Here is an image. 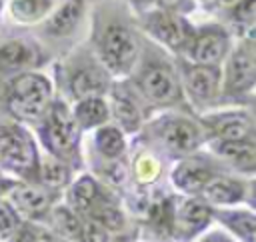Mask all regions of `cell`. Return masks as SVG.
<instances>
[{
    "label": "cell",
    "mask_w": 256,
    "mask_h": 242,
    "mask_svg": "<svg viewBox=\"0 0 256 242\" xmlns=\"http://www.w3.org/2000/svg\"><path fill=\"white\" fill-rule=\"evenodd\" d=\"M86 44L112 80H124L138 60L142 34L122 0H98L90 10Z\"/></svg>",
    "instance_id": "6da1fadb"
},
{
    "label": "cell",
    "mask_w": 256,
    "mask_h": 242,
    "mask_svg": "<svg viewBox=\"0 0 256 242\" xmlns=\"http://www.w3.org/2000/svg\"><path fill=\"white\" fill-rule=\"evenodd\" d=\"M124 80L140 96L150 114L162 110H178L192 114L180 86L174 56L162 50L146 36H142L138 60L128 78Z\"/></svg>",
    "instance_id": "7a4b0ae2"
},
{
    "label": "cell",
    "mask_w": 256,
    "mask_h": 242,
    "mask_svg": "<svg viewBox=\"0 0 256 242\" xmlns=\"http://www.w3.org/2000/svg\"><path fill=\"white\" fill-rule=\"evenodd\" d=\"M132 140L156 152L166 164H174L206 146V134L198 116L178 110L150 114Z\"/></svg>",
    "instance_id": "3957f363"
},
{
    "label": "cell",
    "mask_w": 256,
    "mask_h": 242,
    "mask_svg": "<svg viewBox=\"0 0 256 242\" xmlns=\"http://www.w3.org/2000/svg\"><path fill=\"white\" fill-rule=\"evenodd\" d=\"M52 84L58 98L72 104L88 96H106L112 76L98 62L86 42L72 44L52 60Z\"/></svg>",
    "instance_id": "277c9868"
},
{
    "label": "cell",
    "mask_w": 256,
    "mask_h": 242,
    "mask_svg": "<svg viewBox=\"0 0 256 242\" xmlns=\"http://www.w3.org/2000/svg\"><path fill=\"white\" fill-rule=\"evenodd\" d=\"M32 132L42 154L64 162L74 172L84 170V134L72 120L70 106L62 98L54 96L44 116L32 126Z\"/></svg>",
    "instance_id": "5b68a950"
},
{
    "label": "cell",
    "mask_w": 256,
    "mask_h": 242,
    "mask_svg": "<svg viewBox=\"0 0 256 242\" xmlns=\"http://www.w3.org/2000/svg\"><path fill=\"white\" fill-rule=\"evenodd\" d=\"M54 84L44 70L22 72L0 82V116L32 128L54 100Z\"/></svg>",
    "instance_id": "8992f818"
},
{
    "label": "cell",
    "mask_w": 256,
    "mask_h": 242,
    "mask_svg": "<svg viewBox=\"0 0 256 242\" xmlns=\"http://www.w3.org/2000/svg\"><path fill=\"white\" fill-rule=\"evenodd\" d=\"M222 84L218 108H254L256 100V36L234 40L220 66Z\"/></svg>",
    "instance_id": "52a82bcc"
},
{
    "label": "cell",
    "mask_w": 256,
    "mask_h": 242,
    "mask_svg": "<svg viewBox=\"0 0 256 242\" xmlns=\"http://www.w3.org/2000/svg\"><path fill=\"white\" fill-rule=\"evenodd\" d=\"M40 148L32 128L0 116V170L18 182H36Z\"/></svg>",
    "instance_id": "ba28073f"
},
{
    "label": "cell",
    "mask_w": 256,
    "mask_h": 242,
    "mask_svg": "<svg viewBox=\"0 0 256 242\" xmlns=\"http://www.w3.org/2000/svg\"><path fill=\"white\" fill-rule=\"evenodd\" d=\"M174 62H176L184 98H186L192 114L200 116L204 112L218 108L220 84H222L220 66L198 64V62H190L180 56H174Z\"/></svg>",
    "instance_id": "9c48e42d"
},
{
    "label": "cell",
    "mask_w": 256,
    "mask_h": 242,
    "mask_svg": "<svg viewBox=\"0 0 256 242\" xmlns=\"http://www.w3.org/2000/svg\"><path fill=\"white\" fill-rule=\"evenodd\" d=\"M134 22L142 36L158 44L168 54L180 56V58L184 56L194 32V24L190 22L188 16L166 12L160 8H150L134 16Z\"/></svg>",
    "instance_id": "30bf717a"
},
{
    "label": "cell",
    "mask_w": 256,
    "mask_h": 242,
    "mask_svg": "<svg viewBox=\"0 0 256 242\" xmlns=\"http://www.w3.org/2000/svg\"><path fill=\"white\" fill-rule=\"evenodd\" d=\"M54 52L36 36H8L0 40V82L32 70H44L52 64Z\"/></svg>",
    "instance_id": "8fae6325"
},
{
    "label": "cell",
    "mask_w": 256,
    "mask_h": 242,
    "mask_svg": "<svg viewBox=\"0 0 256 242\" xmlns=\"http://www.w3.org/2000/svg\"><path fill=\"white\" fill-rule=\"evenodd\" d=\"M230 172L206 146L172 164L168 178L172 188L182 196H200L204 186L218 174Z\"/></svg>",
    "instance_id": "7c38bea8"
},
{
    "label": "cell",
    "mask_w": 256,
    "mask_h": 242,
    "mask_svg": "<svg viewBox=\"0 0 256 242\" xmlns=\"http://www.w3.org/2000/svg\"><path fill=\"white\" fill-rule=\"evenodd\" d=\"M206 134V144L212 140H256V118L252 108H214L198 116Z\"/></svg>",
    "instance_id": "4fadbf2b"
},
{
    "label": "cell",
    "mask_w": 256,
    "mask_h": 242,
    "mask_svg": "<svg viewBox=\"0 0 256 242\" xmlns=\"http://www.w3.org/2000/svg\"><path fill=\"white\" fill-rule=\"evenodd\" d=\"M88 14V0H54L48 16L36 26V38L48 48L72 40ZM52 50V48H50Z\"/></svg>",
    "instance_id": "5bb4252c"
},
{
    "label": "cell",
    "mask_w": 256,
    "mask_h": 242,
    "mask_svg": "<svg viewBox=\"0 0 256 242\" xmlns=\"http://www.w3.org/2000/svg\"><path fill=\"white\" fill-rule=\"evenodd\" d=\"M232 44H234V38L222 22L212 20V22L194 24L192 38L182 58L190 62H198V64L222 66Z\"/></svg>",
    "instance_id": "9a60e30c"
},
{
    "label": "cell",
    "mask_w": 256,
    "mask_h": 242,
    "mask_svg": "<svg viewBox=\"0 0 256 242\" xmlns=\"http://www.w3.org/2000/svg\"><path fill=\"white\" fill-rule=\"evenodd\" d=\"M106 102L110 108V122L118 126L128 138L136 136L150 116V110L126 80H112Z\"/></svg>",
    "instance_id": "2e32d148"
},
{
    "label": "cell",
    "mask_w": 256,
    "mask_h": 242,
    "mask_svg": "<svg viewBox=\"0 0 256 242\" xmlns=\"http://www.w3.org/2000/svg\"><path fill=\"white\" fill-rule=\"evenodd\" d=\"M212 206L198 196H174L172 206V240L194 242L212 224Z\"/></svg>",
    "instance_id": "e0dca14e"
},
{
    "label": "cell",
    "mask_w": 256,
    "mask_h": 242,
    "mask_svg": "<svg viewBox=\"0 0 256 242\" xmlns=\"http://www.w3.org/2000/svg\"><path fill=\"white\" fill-rule=\"evenodd\" d=\"M6 198L22 216V220L44 224L50 210L62 200V192L44 188L38 182H16L8 190Z\"/></svg>",
    "instance_id": "ac0fdd59"
},
{
    "label": "cell",
    "mask_w": 256,
    "mask_h": 242,
    "mask_svg": "<svg viewBox=\"0 0 256 242\" xmlns=\"http://www.w3.org/2000/svg\"><path fill=\"white\" fill-rule=\"evenodd\" d=\"M198 198H202L212 208H226V206H240V204H248L252 208L254 178H244L232 172H222L204 186Z\"/></svg>",
    "instance_id": "d6986e66"
},
{
    "label": "cell",
    "mask_w": 256,
    "mask_h": 242,
    "mask_svg": "<svg viewBox=\"0 0 256 242\" xmlns=\"http://www.w3.org/2000/svg\"><path fill=\"white\" fill-rule=\"evenodd\" d=\"M64 204L76 212L78 216H88L98 204L112 200V198H120V194H116L114 190L106 188L102 182H98L90 172H84L80 176H74V180L68 184V188L62 194Z\"/></svg>",
    "instance_id": "ffe728a7"
},
{
    "label": "cell",
    "mask_w": 256,
    "mask_h": 242,
    "mask_svg": "<svg viewBox=\"0 0 256 242\" xmlns=\"http://www.w3.org/2000/svg\"><path fill=\"white\" fill-rule=\"evenodd\" d=\"M206 148L232 172L244 178L256 174V140H212Z\"/></svg>",
    "instance_id": "44dd1931"
},
{
    "label": "cell",
    "mask_w": 256,
    "mask_h": 242,
    "mask_svg": "<svg viewBox=\"0 0 256 242\" xmlns=\"http://www.w3.org/2000/svg\"><path fill=\"white\" fill-rule=\"evenodd\" d=\"M166 162L152 152L150 148L138 144L136 140L130 142L128 146V174H130V184L140 186V188H154L164 176Z\"/></svg>",
    "instance_id": "7402d4cb"
},
{
    "label": "cell",
    "mask_w": 256,
    "mask_h": 242,
    "mask_svg": "<svg viewBox=\"0 0 256 242\" xmlns=\"http://www.w3.org/2000/svg\"><path fill=\"white\" fill-rule=\"evenodd\" d=\"M212 220L226 228L236 242H256V214L250 206L212 208Z\"/></svg>",
    "instance_id": "603a6c76"
},
{
    "label": "cell",
    "mask_w": 256,
    "mask_h": 242,
    "mask_svg": "<svg viewBox=\"0 0 256 242\" xmlns=\"http://www.w3.org/2000/svg\"><path fill=\"white\" fill-rule=\"evenodd\" d=\"M128 136L114 126L112 122L98 126L96 130L90 132V140H88V154L98 156V158H106V160H116V158H124L128 156Z\"/></svg>",
    "instance_id": "cb8c5ba5"
},
{
    "label": "cell",
    "mask_w": 256,
    "mask_h": 242,
    "mask_svg": "<svg viewBox=\"0 0 256 242\" xmlns=\"http://www.w3.org/2000/svg\"><path fill=\"white\" fill-rule=\"evenodd\" d=\"M234 40L256 36V0H236L234 4L216 12Z\"/></svg>",
    "instance_id": "d4e9b609"
},
{
    "label": "cell",
    "mask_w": 256,
    "mask_h": 242,
    "mask_svg": "<svg viewBox=\"0 0 256 242\" xmlns=\"http://www.w3.org/2000/svg\"><path fill=\"white\" fill-rule=\"evenodd\" d=\"M70 106L72 120L80 128L82 134H90L98 126H104L110 122V108L106 102V96H88L80 98Z\"/></svg>",
    "instance_id": "484cf974"
},
{
    "label": "cell",
    "mask_w": 256,
    "mask_h": 242,
    "mask_svg": "<svg viewBox=\"0 0 256 242\" xmlns=\"http://www.w3.org/2000/svg\"><path fill=\"white\" fill-rule=\"evenodd\" d=\"M54 0H4V12L20 28H36L52 10Z\"/></svg>",
    "instance_id": "4316f807"
},
{
    "label": "cell",
    "mask_w": 256,
    "mask_h": 242,
    "mask_svg": "<svg viewBox=\"0 0 256 242\" xmlns=\"http://www.w3.org/2000/svg\"><path fill=\"white\" fill-rule=\"evenodd\" d=\"M74 170L70 166H66L64 162L42 154L40 152V164H38V184H42L44 188H50L54 192H62L68 188V184L74 180Z\"/></svg>",
    "instance_id": "83f0119b"
},
{
    "label": "cell",
    "mask_w": 256,
    "mask_h": 242,
    "mask_svg": "<svg viewBox=\"0 0 256 242\" xmlns=\"http://www.w3.org/2000/svg\"><path fill=\"white\" fill-rule=\"evenodd\" d=\"M54 234H58L60 238H64L66 242H80V232H82V216H78L76 212H72L64 202H58L46 222H44Z\"/></svg>",
    "instance_id": "f1b7e54d"
},
{
    "label": "cell",
    "mask_w": 256,
    "mask_h": 242,
    "mask_svg": "<svg viewBox=\"0 0 256 242\" xmlns=\"http://www.w3.org/2000/svg\"><path fill=\"white\" fill-rule=\"evenodd\" d=\"M22 216L6 196H0V242H6L22 224Z\"/></svg>",
    "instance_id": "f546056e"
},
{
    "label": "cell",
    "mask_w": 256,
    "mask_h": 242,
    "mask_svg": "<svg viewBox=\"0 0 256 242\" xmlns=\"http://www.w3.org/2000/svg\"><path fill=\"white\" fill-rule=\"evenodd\" d=\"M110 238H112V234H108L102 226H98L90 218H82L80 242H108Z\"/></svg>",
    "instance_id": "4dcf8cb0"
},
{
    "label": "cell",
    "mask_w": 256,
    "mask_h": 242,
    "mask_svg": "<svg viewBox=\"0 0 256 242\" xmlns=\"http://www.w3.org/2000/svg\"><path fill=\"white\" fill-rule=\"evenodd\" d=\"M154 8L166 10V12H174V14H182V16H190L192 12L198 10V6L192 0H156Z\"/></svg>",
    "instance_id": "1f68e13d"
},
{
    "label": "cell",
    "mask_w": 256,
    "mask_h": 242,
    "mask_svg": "<svg viewBox=\"0 0 256 242\" xmlns=\"http://www.w3.org/2000/svg\"><path fill=\"white\" fill-rule=\"evenodd\" d=\"M196 242H236V240L224 230H206L202 236L196 238Z\"/></svg>",
    "instance_id": "d6a6232c"
},
{
    "label": "cell",
    "mask_w": 256,
    "mask_h": 242,
    "mask_svg": "<svg viewBox=\"0 0 256 242\" xmlns=\"http://www.w3.org/2000/svg\"><path fill=\"white\" fill-rule=\"evenodd\" d=\"M122 2H124V6L132 12V16H138V14H142V12L150 10V8H154V2H156V0H122Z\"/></svg>",
    "instance_id": "836d02e7"
},
{
    "label": "cell",
    "mask_w": 256,
    "mask_h": 242,
    "mask_svg": "<svg viewBox=\"0 0 256 242\" xmlns=\"http://www.w3.org/2000/svg\"><path fill=\"white\" fill-rule=\"evenodd\" d=\"M108 242H138V230H126V232L114 234Z\"/></svg>",
    "instance_id": "e575fe53"
},
{
    "label": "cell",
    "mask_w": 256,
    "mask_h": 242,
    "mask_svg": "<svg viewBox=\"0 0 256 242\" xmlns=\"http://www.w3.org/2000/svg\"><path fill=\"white\" fill-rule=\"evenodd\" d=\"M16 182H18V180H14V178L6 176V174L0 170V196H6V194H8V190H10Z\"/></svg>",
    "instance_id": "d590c367"
},
{
    "label": "cell",
    "mask_w": 256,
    "mask_h": 242,
    "mask_svg": "<svg viewBox=\"0 0 256 242\" xmlns=\"http://www.w3.org/2000/svg\"><path fill=\"white\" fill-rule=\"evenodd\" d=\"M236 0H210L208 2V10H212V12H218V10H222V8H226V6H230V4H234Z\"/></svg>",
    "instance_id": "8d00e7d4"
},
{
    "label": "cell",
    "mask_w": 256,
    "mask_h": 242,
    "mask_svg": "<svg viewBox=\"0 0 256 242\" xmlns=\"http://www.w3.org/2000/svg\"><path fill=\"white\" fill-rule=\"evenodd\" d=\"M192 2H194V4H196V6H204V8H206V6H208V2H210V0H192Z\"/></svg>",
    "instance_id": "74e56055"
},
{
    "label": "cell",
    "mask_w": 256,
    "mask_h": 242,
    "mask_svg": "<svg viewBox=\"0 0 256 242\" xmlns=\"http://www.w3.org/2000/svg\"><path fill=\"white\" fill-rule=\"evenodd\" d=\"M2 16H4V0H0V22H2Z\"/></svg>",
    "instance_id": "f35d334b"
}]
</instances>
